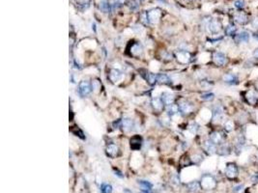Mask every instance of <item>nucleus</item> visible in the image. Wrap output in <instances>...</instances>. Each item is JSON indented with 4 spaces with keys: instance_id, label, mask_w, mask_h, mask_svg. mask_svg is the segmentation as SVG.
<instances>
[{
    "instance_id": "nucleus-11",
    "label": "nucleus",
    "mask_w": 258,
    "mask_h": 193,
    "mask_svg": "<svg viewBox=\"0 0 258 193\" xmlns=\"http://www.w3.org/2000/svg\"><path fill=\"white\" fill-rule=\"evenodd\" d=\"M178 106H179V111L183 114H188L192 110V105L188 101H182L178 104Z\"/></svg>"
},
{
    "instance_id": "nucleus-14",
    "label": "nucleus",
    "mask_w": 258,
    "mask_h": 193,
    "mask_svg": "<svg viewBox=\"0 0 258 193\" xmlns=\"http://www.w3.org/2000/svg\"><path fill=\"white\" fill-rule=\"evenodd\" d=\"M161 100H163L164 104H166V105H170L173 104L174 101V97L171 95V94L169 93H164L163 95H161Z\"/></svg>"
},
{
    "instance_id": "nucleus-6",
    "label": "nucleus",
    "mask_w": 258,
    "mask_h": 193,
    "mask_svg": "<svg viewBox=\"0 0 258 193\" xmlns=\"http://www.w3.org/2000/svg\"><path fill=\"white\" fill-rule=\"evenodd\" d=\"M213 59H214V62L218 66H224L227 62V58L225 56V54H224L222 52H215L214 53Z\"/></svg>"
},
{
    "instance_id": "nucleus-23",
    "label": "nucleus",
    "mask_w": 258,
    "mask_h": 193,
    "mask_svg": "<svg viewBox=\"0 0 258 193\" xmlns=\"http://www.w3.org/2000/svg\"><path fill=\"white\" fill-rule=\"evenodd\" d=\"M100 9L104 13H108L110 11V4H109L107 0H103V1L100 3Z\"/></svg>"
},
{
    "instance_id": "nucleus-8",
    "label": "nucleus",
    "mask_w": 258,
    "mask_h": 193,
    "mask_svg": "<svg viewBox=\"0 0 258 193\" xmlns=\"http://www.w3.org/2000/svg\"><path fill=\"white\" fill-rule=\"evenodd\" d=\"M109 78H110L113 82H118V81H120L123 78V74H122L119 70L113 69V70L110 71V74H109Z\"/></svg>"
},
{
    "instance_id": "nucleus-31",
    "label": "nucleus",
    "mask_w": 258,
    "mask_h": 193,
    "mask_svg": "<svg viewBox=\"0 0 258 193\" xmlns=\"http://www.w3.org/2000/svg\"><path fill=\"white\" fill-rule=\"evenodd\" d=\"M234 6H235V8H237V9L241 10L244 6H246V4H244V0H236V1L234 2Z\"/></svg>"
},
{
    "instance_id": "nucleus-36",
    "label": "nucleus",
    "mask_w": 258,
    "mask_h": 193,
    "mask_svg": "<svg viewBox=\"0 0 258 193\" xmlns=\"http://www.w3.org/2000/svg\"><path fill=\"white\" fill-rule=\"evenodd\" d=\"M252 26L254 27V28H257V27H258V18H256V19H253V21H252Z\"/></svg>"
},
{
    "instance_id": "nucleus-25",
    "label": "nucleus",
    "mask_w": 258,
    "mask_h": 193,
    "mask_svg": "<svg viewBox=\"0 0 258 193\" xmlns=\"http://www.w3.org/2000/svg\"><path fill=\"white\" fill-rule=\"evenodd\" d=\"M236 31H237V28H236L235 25L229 24L225 29V34L227 36H233V35H235Z\"/></svg>"
},
{
    "instance_id": "nucleus-27",
    "label": "nucleus",
    "mask_w": 258,
    "mask_h": 193,
    "mask_svg": "<svg viewBox=\"0 0 258 193\" xmlns=\"http://www.w3.org/2000/svg\"><path fill=\"white\" fill-rule=\"evenodd\" d=\"M178 110H179V106L176 104H170L168 105V109H167V112L169 116H173L175 114L178 113Z\"/></svg>"
},
{
    "instance_id": "nucleus-13",
    "label": "nucleus",
    "mask_w": 258,
    "mask_h": 193,
    "mask_svg": "<svg viewBox=\"0 0 258 193\" xmlns=\"http://www.w3.org/2000/svg\"><path fill=\"white\" fill-rule=\"evenodd\" d=\"M122 127L125 131H130L134 127V121L132 119L126 118L122 120Z\"/></svg>"
},
{
    "instance_id": "nucleus-38",
    "label": "nucleus",
    "mask_w": 258,
    "mask_h": 193,
    "mask_svg": "<svg viewBox=\"0 0 258 193\" xmlns=\"http://www.w3.org/2000/svg\"><path fill=\"white\" fill-rule=\"evenodd\" d=\"M240 188H243V186H238V187H235V191H239V190H240Z\"/></svg>"
},
{
    "instance_id": "nucleus-10",
    "label": "nucleus",
    "mask_w": 258,
    "mask_h": 193,
    "mask_svg": "<svg viewBox=\"0 0 258 193\" xmlns=\"http://www.w3.org/2000/svg\"><path fill=\"white\" fill-rule=\"evenodd\" d=\"M224 116V108L220 105H217L213 110V120L214 121H220Z\"/></svg>"
},
{
    "instance_id": "nucleus-29",
    "label": "nucleus",
    "mask_w": 258,
    "mask_h": 193,
    "mask_svg": "<svg viewBox=\"0 0 258 193\" xmlns=\"http://www.w3.org/2000/svg\"><path fill=\"white\" fill-rule=\"evenodd\" d=\"M103 193H112V186L109 183H104L100 187Z\"/></svg>"
},
{
    "instance_id": "nucleus-12",
    "label": "nucleus",
    "mask_w": 258,
    "mask_h": 193,
    "mask_svg": "<svg viewBox=\"0 0 258 193\" xmlns=\"http://www.w3.org/2000/svg\"><path fill=\"white\" fill-rule=\"evenodd\" d=\"M224 81L229 85H235L238 83L239 79L237 75H235L234 74H227L224 76Z\"/></svg>"
},
{
    "instance_id": "nucleus-9",
    "label": "nucleus",
    "mask_w": 258,
    "mask_h": 193,
    "mask_svg": "<svg viewBox=\"0 0 258 193\" xmlns=\"http://www.w3.org/2000/svg\"><path fill=\"white\" fill-rule=\"evenodd\" d=\"M234 20L239 24L244 25L248 22V18L246 14H244V13H238V14H236L234 16Z\"/></svg>"
},
{
    "instance_id": "nucleus-35",
    "label": "nucleus",
    "mask_w": 258,
    "mask_h": 193,
    "mask_svg": "<svg viewBox=\"0 0 258 193\" xmlns=\"http://www.w3.org/2000/svg\"><path fill=\"white\" fill-rule=\"evenodd\" d=\"M201 160H202V156H198V154H196V156H192V161H194V163H199Z\"/></svg>"
},
{
    "instance_id": "nucleus-3",
    "label": "nucleus",
    "mask_w": 258,
    "mask_h": 193,
    "mask_svg": "<svg viewBox=\"0 0 258 193\" xmlns=\"http://www.w3.org/2000/svg\"><path fill=\"white\" fill-rule=\"evenodd\" d=\"M78 92H80V94L82 97L89 95L91 92V85L88 81L87 80L80 81V85H78Z\"/></svg>"
},
{
    "instance_id": "nucleus-4",
    "label": "nucleus",
    "mask_w": 258,
    "mask_h": 193,
    "mask_svg": "<svg viewBox=\"0 0 258 193\" xmlns=\"http://www.w3.org/2000/svg\"><path fill=\"white\" fill-rule=\"evenodd\" d=\"M225 175L230 179L236 178L238 176V167L234 163H228L225 168Z\"/></svg>"
},
{
    "instance_id": "nucleus-5",
    "label": "nucleus",
    "mask_w": 258,
    "mask_h": 193,
    "mask_svg": "<svg viewBox=\"0 0 258 193\" xmlns=\"http://www.w3.org/2000/svg\"><path fill=\"white\" fill-rule=\"evenodd\" d=\"M207 26H208L209 31L213 34H217L221 30V24H220V21L217 20V19L209 20Z\"/></svg>"
},
{
    "instance_id": "nucleus-32",
    "label": "nucleus",
    "mask_w": 258,
    "mask_h": 193,
    "mask_svg": "<svg viewBox=\"0 0 258 193\" xmlns=\"http://www.w3.org/2000/svg\"><path fill=\"white\" fill-rule=\"evenodd\" d=\"M225 130H227V131H231L233 130V127H234V125H233V123L231 122V121H228V122H226V124H225Z\"/></svg>"
},
{
    "instance_id": "nucleus-15",
    "label": "nucleus",
    "mask_w": 258,
    "mask_h": 193,
    "mask_svg": "<svg viewBox=\"0 0 258 193\" xmlns=\"http://www.w3.org/2000/svg\"><path fill=\"white\" fill-rule=\"evenodd\" d=\"M210 140H211L213 143H215L216 145L220 144L221 141H222V135L220 133V132L215 131L210 135Z\"/></svg>"
},
{
    "instance_id": "nucleus-19",
    "label": "nucleus",
    "mask_w": 258,
    "mask_h": 193,
    "mask_svg": "<svg viewBox=\"0 0 258 193\" xmlns=\"http://www.w3.org/2000/svg\"><path fill=\"white\" fill-rule=\"evenodd\" d=\"M164 101L161 98H155L154 100H153V106H154V108L156 110H161L164 107Z\"/></svg>"
},
{
    "instance_id": "nucleus-18",
    "label": "nucleus",
    "mask_w": 258,
    "mask_h": 193,
    "mask_svg": "<svg viewBox=\"0 0 258 193\" xmlns=\"http://www.w3.org/2000/svg\"><path fill=\"white\" fill-rule=\"evenodd\" d=\"M177 57L181 62L186 63V62L189 61V59H190V53L187 52V51H185V50L179 51L178 54H177Z\"/></svg>"
},
{
    "instance_id": "nucleus-26",
    "label": "nucleus",
    "mask_w": 258,
    "mask_h": 193,
    "mask_svg": "<svg viewBox=\"0 0 258 193\" xmlns=\"http://www.w3.org/2000/svg\"><path fill=\"white\" fill-rule=\"evenodd\" d=\"M229 153H230V149L228 146H226V145H221L218 150V154H221V156H226V154H228Z\"/></svg>"
},
{
    "instance_id": "nucleus-39",
    "label": "nucleus",
    "mask_w": 258,
    "mask_h": 193,
    "mask_svg": "<svg viewBox=\"0 0 258 193\" xmlns=\"http://www.w3.org/2000/svg\"><path fill=\"white\" fill-rule=\"evenodd\" d=\"M253 37H254L256 40L258 41V33H256V34H254V35H253Z\"/></svg>"
},
{
    "instance_id": "nucleus-33",
    "label": "nucleus",
    "mask_w": 258,
    "mask_h": 193,
    "mask_svg": "<svg viewBox=\"0 0 258 193\" xmlns=\"http://www.w3.org/2000/svg\"><path fill=\"white\" fill-rule=\"evenodd\" d=\"M248 101H250V104H254V102L256 101V100H257V98H256L254 95H252V93H251V92H250V94H248Z\"/></svg>"
},
{
    "instance_id": "nucleus-21",
    "label": "nucleus",
    "mask_w": 258,
    "mask_h": 193,
    "mask_svg": "<svg viewBox=\"0 0 258 193\" xmlns=\"http://www.w3.org/2000/svg\"><path fill=\"white\" fill-rule=\"evenodd\" d=\"M188 188L190 192H196L200 189V183L198 182H191L190 183H188Z\"/></svg>"
},
{
    "instance_id": "nucleus-37",
    "label": "nucleus",
    "mask_w": 258,
    "mask_h": 193,
    "mask_svg": "<svg viewBox=\"0 0 258 193\" xmlns=\"http://www.w3.org/2000/svg\"><path fill=\"white\" fill-rule=\"evenodd\" d=\"M253 56H254L255 58H258V48L253 51Z\"/></svg>"
},
{
    "instance_id": "nucleus-22",
    "label": "nucleus",
    "mask_w": 258,
    "mask_h": 193,
    "mask_svg": "<svg viewBox=\"0 0 258 193\" xmlns=\"http://www.w3.org/2000/svg\"><path fill=\"white\" fill-rule=\"evenodd\" d=\"M106 152H107V154H109V156H115L116 154H118V148H117V146L114 145V144L108 145V146H107V149H106Z\"/></svg>"
},
{
    "instance_id": "nucleus-17",
    "label": "nucleus",
    "mask_w": 258,
    "mask_h": 193,
    "mask_svg": "<svg viewBox=\"0 0 258 193\" xmlns=\"http://www.w3.org/2000/svg\"><path fill=\"white\" fill-rule=\"evenodd\" d=\"M138 184L141 186L143 191H145V192H150L153 188L152 183L150 182H147V181H138Z\"/></svg>"
},
{
    "instance_id": "nucleus-24",
    "label": "nucleus",
    "mask_w": 258,
    "mask_h": 193,
    "mask_svg": "<svg viewBox=\"0 0 258 193\" xmlns=\"http://www.w3.org/2000/svg\"><path fill=\"white\" fill-rule=\"evenodd\" d=\"M146 79H147L148 82H149V84L153 85L158 81V76H157V75H155V74H152V72H147Z\"/></svg>"
},
{
    "instance_id": "nucleus-20",
    "label": "nucleus",
    "mask_w": 258,
    "mask_h": 193,
    "mask_svg": "<svg viewBox=\"0 0 258 193\" xmlns=\"http://www.w3.org/2000/svg\"><path fill=\"white\" fill-rule=\"evenodd\" d=\"M140 145H141V139H140V137L135 136V137H134L132 140H130V147H132L133 149L137 150V149L140 148Z\"/></svg>"
},
{
    "instance_id": "nucleus-28",
    "label": "nucleus",
    "mask_w": 258,
    "mask_h": 193,
    "mask_svg": "<svg viewBox=\"0 0 258 193\" xmlns=\"http://www.w3.org/2000/svg\"><path fill=\"white\" fill-rule=\"evenodd\" d=\"M158 76V81L160 83H169L170 80H169V77L165 75H157Z\"/></svg>"
},
{
    "instance_id": "nucleus-7",
    "label": "nucleus",
    "mask_w": 258,
    "mask_h": 193,
    "mask_svg": "<svg viewBox=\"0 0 258 193\" xmlns=\"http://www.w3.org/2000/svg\"><path fill=\"white\" fill-rule=\"evenodd\" d=\"M250 33L247 32V31H242L241 33L235 35L234 40L237 42H248V41H250Z\"/></svg>"
},
{
    "instance_id": "nucleus-34",
    "label": "nucleus",
    "mask_w": 258,
    "mask_h": 193,
    "mask_svg": "<svg viewBox=\"0 0 258 193\" xmlns=\"http://www.w3.org/2000/svg\"><path fill=\"white\" fill-rule=\"evenodd\" d=\"M197 130H198V126H197V124L194 123V124H191V125L190 126V130L192 132V133H195V132L197 131Z\"/></svg>"
},
{
    "instance_id": "nucleus-2",
    "label": "nucleus",
    "mask_w": 258,
    "mask_h": 193,
    "mask_svg": "<svg viewBox=\"0 0 258 193\" xmlns=\"http://www.w3.org/2000/svg\"><path fill=\"white\" fill-rule=\"evenodd\" d=\"M146 16H147V21L150 22L152 24L157 23L158 20L160 16V11L159 9H154V10H151L149 12L146 13Z\"/></svg>"
},
{
    "instance_id": "nucleus-16",
    "label": "nucleus",
    "mask_w": 258,
    "mask_h": 193,
    "mask_svg": "<svg viewBox=\"0 0 258 193\" xmlns=\"http://www.w3.org/2000/svg\"><path fill=\"white\" fill-rule=\"evenodd\" d=\"M204 148H205V150H206V151H207L209 154H214V153L217 151L216 144L213 143L210 139L204 143Z\"/></svg>"
},
{
    "instance_id": "nucleus-1",
    "label": "nucleus",
    "mask_w": 258,
    "mask_h": 193,
    "mask_svg": "<svg viewBox=\"0 0 258 193\" xmlns=\"http://www.w3.org/2000/svg\"><path fill=\"white\" fill-rule=\"evenodd\" d=\"M200 186L201 187H203L204 189H207V190L213 189V188L216 186V181L212 176L206 175L202 178V180H201Z\"/></svg>"
},
{
    "instance_id": "nucleus-30",
    "label": "nucleus",
    "mask_w": 258,
    "mask_h": 193,
    "mask_svg": "<svg viewBox=\"0 0 258 193\" xmlns=\"http://www.w3.org/2000/svg\"><path fill=\"white\" fill-rule=\"evenodd\" d=\"M201 98H202L203 101H213L214 98H215V95H214L213 93H206V94H203V95H201L200 97Z\"/></svg>"
}]
</instances>
